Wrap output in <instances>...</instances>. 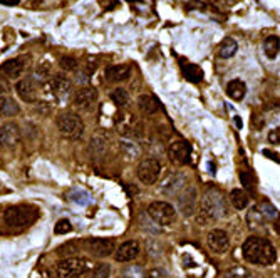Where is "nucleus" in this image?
<instances>
[{
  "mask_svg": "<svg viewBox=\"0 0 280 278\" xmlns=\"http://www.w3.org/2000/svg\"><path fill=\"white\" fill-rule=\"evenodd\" d=\"M148 215H150L154 221L161 227H168L176 219V210L170 203L164 201H153L150 206H148Z\"/></svg>",
  "mask_w": 280,
  "mask_h": 278,
  "instance_id": "nucleus-6",
  "label": "nucleus"
},
{
  "mask_svg": "<svg viewBox=\"0 0 280 278\" xmlns=\"http://www.w3.org/2000/svg\"><path fill=\"white\" fill-rule=\"evenodd\" d=\"M99 4L104 10H113L119 5V0H99Z\"/></svg>",
  "mask_w": 280,
  "mask_h": 278,
  "instance_id": "nucleus-38",
  "label": "nucleus"
},
{
  "mask_svg": "<svg viewBox=\"0 0 280 278\" xmlns=\"http://www.w3.org/2000/svg\"><path fill=\"white\" fill-rule=\"evenodd\" d=\"M180 66H181V72H183V76H185V79H188L190 82H202L203 71L198 66L185 59H180Z\"/></svg>",
  "mask_w": 280,
  "mask_h": 278,
  "instance_id": "nucleus-19",
  "label": "nucleus"
},
{
  "mask_svg": "<svg viewBox=\"0 0 280 278\" xmlns=\"http://www.w3.org/2000/svg\"><path fill=\"white\" fill-rule=\"evenodd\" d=\"M150 278H170V276L164 273L161 268H153L150 271Z\"/></svg>",
  "mask_w": 280,
  "mask_h": 278,
  "instance_id": "nucleus-40",
  "label": "nucleus"
},
{
  "mask_svg": "<svg viewBox=\"0 0 280 278\" xmlns=\"http://www.w3.org/2000/svg\"><path fill=\"white\" fill-rule=\"evenodd\" d=\"M84 246L91 255L99 258L109 257V255L116 252V245L109 238H88L84 241Z\"/></svg>",
  "mask_w": 280,
  "mask_h": 278,
  "instance_id": "nucleus-8",
  "label": "nucleus"
},
{
  "mask_svg": "<svg viewBox=\"0 0 280 278\" xmlns=\"http://www.w3.org/2000/svg\"><path fill=\"white\" fill-rule=\"evenodd\" d=\"M230 201L237 210H243L248 206V194L242 189H233L230 193Z\"/></svg>",
  "mask_w": 280,
  "mask_h": 278,
  "instance_id": "nucleus-26",
  "label": "nucleus"
},
{
  "mask_svg": "<svg viewBox=\"0 0 280 278\" xmlns=\"http://www.w3.org/2000/svg\"><path fill=\"white\" fill-rule=\"evenodd\" d=\"M74 106L79 109H88L98 101V91L94 88H82L74 94Z\"/></svg>",
  "mask_w": 280,
  "mask_h": 278,
  "instance_id": "nucleus-15",
  "label": "nucleus"
},
{
  "mask_svg": "<svg viewBox=\"0 0 280 278\" xmlns=\"http://www.w3.org/2000/svg\"><path fill=\"white\" fill-rule=\"evenodd\" d=\"M168 156L171 161L178 164H188L190 163V158H191V148L190 144L185 143V141H175L170 144L168 148Z\"/></svg>",
  "mask_w": 280,
  "mask_h": 278,
  "instance_id": "nucleus-11",
  "label": "nucleus"
},
{
  "mask_svg": "<svg viewBox=\"0 0 280 278\" xmlns=\"http://www.w3.org/2000/svg\"><path fill=\"white\" fill-rule=\"evenodd\" d=\"M264 50L268 59H275L278 55V50H280V40L277 36H268L264 40Z\"/></svg>",
  "mask_w": 280,
  "mask_h": 278,
  "instance_id": "nucleus-24",
  "label": "nucleus"
},
{
  "mask_svg": "<svg viewBox=\"0 0 280 278\" xmlns=\"http://www.w3.org/2000/svg\"><path fill=\"white\" fill-rule=\"evenodd\" d=\"M71 231H72V225H71L69 219H66V218L59 219V221L55 223V227H54L55 235H66V233H71Z\"/></svg>",
  "mask_w": 280,
  "mask_h": 278,
  "instance_id": "nucleus-32",
  "label": "nucleus"
},
{
  "mask_svg": "<svg viewBox=\"0 0 280 278\" xmlns=\"http://www.w3.org/2000/svg\"><path fill=\"white\" fill-rule=\"evenodd\" d=\"M124 276L126 278H145V271H143L141 266L133 265V266H128L126 268V271H124Z\"/></svg>",
  "mask_w": 280,
  "mask_h": 278,
  "instance_id": "nucleus-35",
  "label": "nucleus"
},
{
  "mask_svg": "<svg viewBox=\"0 0 280 278\" xmlns=\"http://www.w3.org/2000/svg\"><path fill=\"white\" fill-rule=\"evenodd\" d=\"M0 113L5 116H15L19 113V104L7 94H0Z\"/></svg>",
  "mask_w": 280,
  "mask_h": 278,
  "instance_id": "nucleus-22",
  "label": "nucleus"
},
{
  "mask_svg": "<svg viewBox=\"0 0 280 278\" xmlns=\"http://www.w3.org/2000/svg\"><path fill=\"white\" fill-rule=\"evenodd\" d=\"M57 127H59L61 134L67 139H79L84 132L82 119L74 113H62L57 118Z\"/></svg>",
  "mask_w": 280,
  "mask_h": 278,
  "instance_id": "nucleus-5",
  "label": "nucleus"
},
{
  "mask_svg": "<svg viewBox=\"0 0 280 278\" xmlns=\"http://www.w3.org/2000/svg\"><path fill=\"white\" fill-rule=\"evenodd\" d=\"M71 200L79 203V205H88V203L91 201L89 194L86 193V191H82V189H74L71 193Z\"/></svg>",
  "mask_w": 280,
  "mask_h": 278,
  "instance_id": "nucleus-34",
  "label": "nucleus"
},
{
  "mask_svg": "<svg viewBox=\"0 0 280 278\" xmlns=\"http://www.w3.org/2000/svg\"><path fill=\"white\" fill-rule=\"evenodd\" d=\"M257 210H259V213L264 218H275L278 215V211L275 210V206H273L272 203H268V201H262Z\"/></svg>",
  "mask_w": 280,
  "mask_h": 278,
  "instance_id": "nucleus-31",
  "label": "nucleus"
},
{
  "mask_svg": "<svg viewBox=\"0 0 280 278\" xmlns=\"http://www.w3.org/2000/svg\"><path fill=\"white\" fill-rule=\"evenodd\" d=\"M20 141V129L15 123H5L0 127V146L12 148Z\"/></svg>",
  "mask_w": 280,
  "mask_h": 278,
  "instance_id": "nucleus-14",
  "label": "nucleus"
},
{
  "mask_svg": "<svg viewBox=\"0 0 280 278\" xmlns=\"http://www.w3.org/2000/svg\"><path fill=\"white\" fill-rule=\"evenodd\" d=\"M257 276L259 275L252 273V271H248L243 266H233V268H230L223 275V278H257Z\"/></svg>",
  "mask_w": 280,
  "mask_h": 278,
  "instance_id": "nucleus-27",
  "label": "nucleus"
},
{
  "mask_svg": "<svg viewBox=\"0 0 280 278\" xmlns=\"http://www.w3.org/2000/svg\"><path fill=\"white\" fill-rule=\"evenodd\" d=\"M131 76V67L128 64H118V66H109L104 71V77L109 82H121Z\"/></svg>",
  "mask_w": 280,
  "mask_h": 278,
  "instance_id": "nucleus-17",
  "label": "nucleus"
},
{
  "mask_svg": "<svg viewBox=\"0 0 280 278\" xmlns=\"http://www.w3.org/2000/svg\"><path fill=\"white\" fill-rule=\"evenodd\" d=\"M227 94L230 96L233 101H242L245 94H247V86H245L243 80L233 79L227 84Z\"/></svg>",
  "mask_w": 280,
  "mask_h": 278,
  "instance_id": "nucleus-21",
  "label": "nucleus"
},
{
  "mask_svg": "<svg viewBox=\"0 0 280 278\" xmlns=\"http://www.w3.org/2000/svg\"><path fill=\"white\" fill-rule=\"evenodd\" d=\"M240 181H242V184L247 189H254V186H255V178H254L252 173L247 171V170L240 171Z\"/></svg>",
  "mask_w": 280,
  "mask_h": 278,
  "instance_id": "nucleus-33",
  "label": "nucleus"
},
{
  "mask_svg": "<svg viewBox=\"0 0 280 278\" xmlns=\"http://www.w3.org/2000/svg\"><path fill=\"white\" fill-rule=\"evenodd\" d=\"M15 91L20 96V99H24L25 102H34L39 96V84L34 77H24L17 82Z\"/></svg>",
  "mask_w": 280,
  "mask_h": 278,
  "instance_id": "nucleus-9",
  "label": "nucleus"
},
{
  "mask_svg": "<svg viewBox=\"0 0 280 278\" xmlns=\"http://www.w3.org/2000/svg\"><path fill=\"white\" fill-rule=\"evenodd\" d=\"M264 156H265V158H268V159L275 161V163H280V154H277V153L268 151V149H264Z\"/></svg>",
  "mask_w": 280,
  "mask_h": 278,
  "instance_id": "nucleus-41",
  "label": "nucleus"
},
{
  "mask_svg": "<svg viewBox=\"0 0 280 278\" xmlns=\"http://www.w3.org/2000/svg\"><path fill=\"white\" fill-rule=\"evenodd\" d=\"M0 72H4L5 76L10 77V79H17L24 72V62L20 59H10V61H5L2 66H0Z\"/></svg>",
  "mask_w": 280,
  "mask_h": 278,
  "instance_id": "nucleus-20",
  "label": "nucleus"
},
{
  "mask_svg": "<svg viewBox=\"0 0 280 278\" xmlns=\"http://www.w3.org/2000/svg\"><path fill=\"white\" fill-rule=\"evenodd\" d=\"M111 276V266L107 263L96 265L93 271L89 273V278H109Z\"/></svg>",
  "mask_w": 280,
  "mask_h": 278,
  "instance_id": "nucleus-29",
  "label": "nucleus"
},
{
  "mask_svg": "<svg viewBox=\"0 0 280 278\" xmlns=\"http://www.w3.org/2000/svg\"><path fill=\"white\" fill-rule=\"evenodd\" d=\"M50 89H52V94L55 97L67 99L72 92V82L66 76H54V79L50 80Z\"/></svg>",
  "mask_w": 280,
  "mask_h": 278,
  "instance_id": "nucleus-16",
  "label": "nucleus"
},
{
  "mask_svg": "<svg viewBox=\"0 0 280 278\" xmlns=\"http://www.w3.org/2000/svg\"><path fill=\"white\" fill-rule=\"evenodd\" d=\"M39 210L32 205H15L10 206L4 213V219L10 228H24L31 227L32 223L37 221L39 218Z\"/></svg>",
  "mask_w": 280,
  "mask_h": 278,
  "instance_id": "nucleus-3",
  "label": "nucleus"
},
{
  "mask_svg": "<svg viewBox=\"0 0 280 278\" xmlns=\"http://www.w3.org/2000/svg\"><path fill=\"white\" fill-rule=\"evenodd\" d=\"M207 241L210 250L215 253H225L228 246H230V238H228V233L223 230H211L207 236Z\"/></svg>",
  "mask_w": 280,
  "mask_h": 278,
  "instance_id": "nucleus-12",
  "label": "nucleus"
},
{
  "mask_svg": "<svg viewBox=\"0 0 280 278\" xmlns=\"http://www.w3.org/2000/svg\"><path fill=\"white\" fill-rule=\"evenodd\" d=\"M186 188V178L183 175H171L166 181L161 184V191L166 194H180Z\"/></svg>",
  "mask_w": 280,
  "mask_h": 278,
  "instance_id": "nucleus-18",
  "label": "nucleus"
},
{
  "mask_svg": "<svg viewBox=\"0 0 280 278\" xmlns=\"http://www.w3.org/2000/svg\"><path fill=\"white\" fill-rule=\"evenodd\" d=\"M0 4L2 5H9V7H12V5H19L20 0H0Z\"/></svg>",
  "mask_w": 280,
  "mask_h": 278,
  "instance_id": "nucleus-42",
  "label": "nucleus"
},
{
  "mask_svg": "<svg viewBox=\"0 0 280 278\" xmlns=\"http://www.w3.org/2000/svg\"><path fill=\"white\" fill-rule=\"evenodd\" d=\"M111 101H113L114 104H116V106H119V107L126 106V104L129 102V94H128V91L123 89V88L114 89V91L111 92Z\"/></svg>",
  "mask_w": 280,
  "mask_h": 278,
  "instance_id": "nucleus-28",
  "label": "nucleus"
},
{
  "mask_svg": "<svg viewBox=\"0 0 280 278\" xmlns=\"http://www.w3.org/2000/svg\"><path fill=\"white\" fill-rule=\"evenodd\" d=\"M138 255H139V243L134 240H129V241H124L123 245H119V248H116L114 258H116V262L126 263V262H133Z\"/></svg>",
  "mask_w": 280,
  "mask_h": 278,
  "instance_id": "nucleus-13",
  "label": "nucleus"
},
{
  "mask_svg": "<svg viewBox=\"0 0 280 278\" xmlns=\"http://www.w3.org/2000/svg\"><path fill=\"white\" fill-rule=\"evenodd\" d=\"M93 271V263L88 258L72 257L64 258L55 265V273L59 278H84Z\"/></svg>",
  "mask_w": 280,
  "mask_h": 278,
  "instance_id": "nucleus-4",
  "label": "nucleus"
},
{
  "mask_svg": "<svg viewBox=\"0 0 280 278\" xmlns=\"http://www.w3.org/2000/svg\"><path fill=\"white\" fill-rule=\"evenodd\" d=\"M237 49H238V45H237L235 40H233L232 37H227V39H223V42L220 44L218 54H220V57H223V59H228V57L237 54Z\"/></svg>",
  "mask_w": 280,
  "mask_h": 278,
  "instance_id": "nucleus-25",
  "label": "nucleus"
},
{
  "mask_svg": "<svg viewBox=\"0 0 280 278\" xmlns=\"http://www.w3.org/2000/svg\"><path fill=\"white\" fill-rule=\"evenodd\" d=\"M193 7L198 9V10H205L207 9V5H205L203 2H198V0H193V2L186 4V10H193Z\"/></svg>",
  "mask_w": 280,
  "mask_h": 278,
  "instance_id": "nucleus-39",
  "label": "nucleus"
},
{
  "mask_svg": "<svg viewBox=\"0 0 280 278\" xmlns=\"http://www.w3.org/2000/svg\"><path fill=\"white\" fill-rule=\"evenodd\" d=\"M136 175H138L139 181L145 184H154L159 179L161 175V163L158 159H145L141 161L138 170H136Z\"/></svg>",
  "mask_w": 280,
  "mask_h": 278,
  "instance_id": "nucleus-7",
  "label": "nucleus"
},
{
  "mask_svg": "<svg viewBox=\"0 0 280 278\" xmlns=\"http://www.w3.org/2000/svg\"><path fill=\"white\" fill-rule=\"evenodd\" d=\"M138 106L141 109V113H145L146 116H153L158 113V102L154 101L151 96H146V94L139 96Z\"/></svg>",
  "mask_w": 280,
  "mask_h": 278,
  "instance_id": "nucleus-23",
  "label": "nucleus"
},
{
  "mask_svg": "<svg viewBox=\"0 0 280 278\" xmlns=\"http://www.w3.org/2000/svg\"><path fill=\"white\" fill-rule=\"evenodd\" d=\"M77 250H79V243L77 241H69V243H64V245L59 246L57 255H61V257H66V258H72L71 255H74Z\"/></svg>",
  "mask_w": 280,
  "mask_h": 278,
  "instance_id": "nucleus-30",
  "label": "nucleus"
},
{
  "mask_svg": "<svg viewBox=\"0 0 280 278\" xmlns=\"http://www.w3.org/2000/svg\"><path fill=\"white\" fill-rule=\"evenodd\" d=\"M197 201H198L197 189L188 186L178 194V210L185 216H191L193 211H195V208H197Z\"/></svg>",
  "mask_w": 280,
  "mask_h": 278,
  "instance_id": "nucleus-10",
  "label": "nucleus"
},
{
  "mask_svg": "<svg viewBox=\"0 0 280 278\" xmlns=\"http://www.w3.org/2000/svg\"><path fill=\"white\" fill-rule=\"evenodd\" d=\"M242 253L247 262L262 266L272 265L277 258L275 248H273L272 243L265 238H260V236H250V238H247V241L243 243Z\"/></svg>",
  "mask_w": 280,
  "mask_h": 278,
  "instance_id": "nucleus-1",
  "label": "nucleus"
},
{
  "mask_svg": "<svg viewBox=\"0 0 280 278\" xmlns=\"http://www.w3.org/2000/svg\"><path fill=\"white\" fill-rule=\"evenodd\" d=\"M235 124H237L238 127H242V121H240L238 118H235Z\"/></svg>",
  "mask_w": 280,
  "mask_h": 278,
  "instance_id": "nucleus-43",
  "label": "nucleus"
},
{
  "mask_svg": "<svg viewBox=\"0 0 280 278\" xmlns=\"http://www.w3.org/2000/svg\"><path fill=\"white\" fill-rule=\"evenodd\" d=\"M268 141L272 144H280V127H273L268 132Z\"/></svg>",
  "mask_w": 280,
  "mask_h": 278,
  "instance_id": "nucleus-37",
  "label": "nucleus"
},
{
  "mask_svg": "<svg viewBox=\"0 0 280 278\" xmlns=\"http://www.w3.org/2000/svg\"><path fill=\"white\" fill-rule=\"evenodd\" d=\"M61 67L64 71H76L77 69V61L74 57H62L61 59Z\"/></svg>",
  "mask_w": 280,
  "mask_h": 278,
  "instance_id": "nucleus-36",
  "label": "nucleus"
},
{
  "mask_svg": "<svg viewBox=\"0 0 280 278\" xmlns=\"http://www.w3.org/2000/svg\"><path fill=\"white\" fill-rule=\"evenodd\" d=\"M227 203L225 198L216 191H208L207 194L202 198V205H200V215H198V223L200 225H208L211 219H218L223 215H227Z\"/></svg>",
  "mask_w": 280,
  "mask_h": 278,
  "instance_id": "nucleus-2",
  "label": "nucleus"
}]
</instances>
